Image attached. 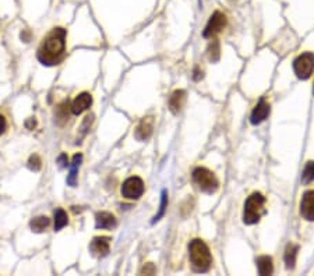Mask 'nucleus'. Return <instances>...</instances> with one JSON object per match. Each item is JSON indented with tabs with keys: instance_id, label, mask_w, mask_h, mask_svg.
Segmentation results:
<instances>
[{
	"instance_id": "obj_1",
	"label": "nucleus",
	"mask_w": 314,
	"mask_h": 276,
	"mask_svg": "<svg viewBox=\"0 0 314 276\" xmlns=\"http://www.w3.org/2000/svg\"><path fill=\"white\" fill-rule=\"evenodd\" d=\"M64 46H66V29L55 28L43 39L38 51L39 62L47 66L58 64L63 58Z\"/></svg>"
},
{
	"instance_id": "obj_2",
	"label": "nucleus",
	"mask_w": 314,
	"mask_h": 276,
	"mask_svg": "<svg viewBox=\"0 0 314 276\" xmlns=\"http://www.w3.org/2000/svg\"><path fill=\"white\" fill-rule=\"evenodd\" d=\"M189 251H190V261L194 269L204 272L208 270L211 264H212V257L209 253V248L203 240H193L189 246Z\"/></svg>"
},
{
	"instance_id": "obj_3",
	"label": "nucleus",
	"mask_w": 314,
	"mask_h": 276,
	"mask_svg": "<svg viewBox=\"0 0 314 276\" xmlns=\"http://www.w3.org/2000/svg\"><path fill=\"white\" fill-rule=\"evenodd\" d=\"M264 205H265V198L260 193H253L247 201L244 202L243 220L244 223L254 224L261 218L264 212Z\"/></svg>"
},
{
	"instance_id": "obj_4",
	"label": "nucleus",
	"mask_w": 314,
	"mask_h": 276,
	"mask_svg": "<svg viewBox=\"0 0 314 276\" xmlns=\"http://www.w3.org/2000/svg\"><path fill=\"white\" fill-rule=\"evenodd\" d=\"M193 180L205 193H214L218 189V180L214 173L209 172L205 167H197L193 172Z\"/></svg>"
},
{
	"instance_id": "obj_5",
	"label": "nucleus",
	"mask_w": 314,
	"mask_h": 276,
	"mask_svg": "<svg viewBox=\"0 0 314 276\" xmlns=\"http://www.w3.org/2000/svg\"><path fill=\"white\" fill-rule=\"evenodd\" d=\"M293 69H295V73L299 78L302 80H306L308 78L311 73H313L314 69V55L310 52H306L300 55L299 58L295 60L293 63Z\"/></svg>"
},
{
	"instance_id": "obj_6",
	"label": "nucleus",
	"mask_w": 314,
	"mask_h": 276,
	"mask_svg": "<svg viewBox=\"0 0 314 276\" xmlns=\"http://www.w3.org/2000/svg\"><path fill=\"white\" fill-rule=\"evenodd\" d=\"M144 193V181L140 177H128L122 186V196L128 200H137Z\"/></svg>"
},
{
	"instance_id": "obj_7",
	"label": "nucleus",
	"mask_w": 314,
	"mask_h": 276,
	"mask_svg": "<svg viewBox=\"0 0 314 276\" xmlns=\"http://www.w3.org/2000/svg\"><path fill=\"white\" fill-rule=\"evenodd\" d=\"M225 25H227V17H225V14H222L221 12H215L211 16L207 27L204 29V36L205 38L215 36L216 34H219L222 29L225 28Z\"/></svg>"
},
{
	"instance_id": "obj_8",
	"label": "nucleus",
	"mask_w": 314,
	"mask_h": 276,
	"mask_svg": "<svg viewBox=\"0 0 314 276\" xmlns=\"http://www.w3.org/2000/svg\"><path fill=\"white\" fill-rule=\"evenodd\" d=\"M300 213L304 219L314 220V191H307L300 202Z\"/></svg>"
},
{
	"instance_id": "obj_9",
	"label": "nucleus",
	"mask_w": 314,
	"mask_h": 276,
	"mask_svg": "<svg viewBox=\"0 0 314 276\" xmlns=\"http://www.w3.org/2000/svg\"><path fill=\"white\" fill-rule=\"evenodd\" d=\"M91 105H93V97H91L88 92H82V94H80V95L73 101V104H71V113H74V115H81L82 112H85Z\"/></svg>"
},
{
	"instance_id": "obj_10",
	"label": "nucleus",
	"mask_w": 314,
	"mask_h": 276,
	"mask_svg": "<svg viewBox=\"0 0 314 276\" xmlns=\"http://www.w3.org/2000/svg\"><path fill=\"white\" fill-rule=\"evenodd\" d=\"M109 247H111V239L106 236L95 237L91 243V251L98 257H105L109 253Z\"/></svg>"
},
{
	"instance_id": "obj_11",
	"label": "nucleus",
	"mask_w": 314,
	"mask_h": 276,
	"mask_svg": "<svg viewBox=\"0 0 314 276\" xmlns=\"http://www.w3.org/2000/svg\"><path fill=\"white\" fill-rule=\"evenodd\" d=\"M152 128H154V119L152 117H144L136 128V138L140 141H144L147 138H150Z\"/></svg>"
},
{
	"instance_id": "obj_12",
	"label": "nucleus",
	"mask_w": 314,
	"mask_h": 276,
	"mask_svg": "<svg viewBox=\"0 0 314 276\" xmlns=\"http://www.w3.org/2000/svg\"><path fill=\"white\" fill-rule=\"evenodd\" d=\"M270 115V105L261 99L258 104L256 105V108L253 110V113H251V123L253 124H258V123H261L267 119V116Z\"/></svg>"
},
{
	"instance_id": "obj_13",
	"label": "nucleus",
	"mask_w": 314,
	"mask_h": 276,
	"mask_svg": "<svg viewBox=\"0 0 314 276\" xmlns=\"http://www.w3.org/2000/svg\"><path fill=\"white\" fill-rule=\"evenodd\" d=\"M97 229H112L116 226V219L109 212H99L95 216Z\"/></svg>"
},
{
	"instance_id": "obj_14",
	"label": "nucleus",
	"mask_w": 314,
	"mask_h": 276,
	"mask_svg": "<svg viewBox=\"0 0 314 276\" xmlns=\"http://www.w3.org/2000/svg\"><path fill=\"white\" fill-rule=\"evenodd\" d=\"M185 101H186V92L183 89H177L172 94V97L169 99V108L173 113H177L183 108Z\"/></svg>"
},
{
	"instance_id": "obj_15",
	"label": "nucleus",
	"mask_w": 314,
	"mask_h": 276,
	"mask_svg": "<svg viewBox=\"0 0 314 276\" xmlns=\"http://www.w3.org/2000/svg\"><path fill=\"white\" fill-rule=\"evenodd\" d=\"M257 268H258L260 275H271L274 270L273 259L267 257V255L260 257V258L257 259Z\"/></svg>"
},
{
	"instance_id": "obj_16",
	"label": "nucleus",
	"mask_w": 314,
	"mask_h": 276,
	"mask_svg": "<svg viewBox=\"0 0 314 276\" xmlns=\"http://www.w3.org/2000/svg\"><path fill=\"white\" fill-rule=\"evenodd\" d=\"M49 224H51V219L48 218V216H36V218L31 220L29 226H31V230L34 233H42Z\"/></svg>"
},
{
	"instance_id": "obj_17",
	"label": "nucleus",
	"mask_w": 314,
	"mask_h": 276,
	"mask_svg": "<svg viewBox=\"0 0 314 276\" xmlns=\"http://www.w3.org/2000/svg\"><path fill=\"white\" fill-rule=\"evenodd\" d=\"M69 223V218H67V213L62 208H58L55 211V232L62 230L64 226H67Z\"/></svg>"
},
{
	"instance_id": "obj_18",
	"label": "nucleus",
	"mask_w": 314,
	"mask_h": 276,
	"mask_svg": "<svg viewBox=\"0 0 314 276\" xmlns=\"http://www.w3.org/2000/svg\"><path fill=\"white\" fill-rule=\"evenodd\" d=\"M82 155L81 154H77L73 158V165H71V169H70V174L67 177V183L70 186H76V178H77V172H78V167H80V163H81Z\"/></svg>"
},
{
	"instance_id": "obj_19",
	"label": "nucleus",
	"mask_w": 314,
	"mask_h": 276,
	"mask_svg": "<svg viewBox=\"0 0 314 276\" xmlns=\"http://www.w3.org/2000/svg\"><path fill=\"white\" fill-rule=\"evenodd\" d=\"M296 254H297V247L293 246V244H289L286 247L285 251V262L288 268H293V265L296 262Z\"/></svg>"
},
{
	"instance_id": "obj_20",
	"label": "nucleus",
	"mask_w": 314,
	"mask_h": 276,
	"mask_svg": "<svg viewBox=\"0 0 314 276\" xmlns=\"http://www.w3.org/2000/svg\"><path fill=\"white\" fill-rule=\"evenodd\" d=\"M302 178L304 183H310L314 180V162H307V165L303 169Z\"/></svg>"
},
{
	"instance_id": "obj_21",
	"label": "nucleus",
	"mask_w": 314,
	"mask_h": 276,
	"mask_svg": "<svg viewBox=\"0 0 314 276\" xmlns=\"http://www.w3.org/2000/svg\"><path fill=\"white\" fill-rule=\"evenodd\" d=\"M69 110H71V106H69L67 102H63V104L59 106L56 116H58V119L60 120V123H62V121L69 120Z\"/></svg>"
},
{
	"instance_id": "obj_22",
	"label": "nucleus",
	"mask_w": 314,
	"mask_h": 276,
	"mask_svg": "<svg viewBox=\"0 0 314 276\" xmlns=\"http://www.w3.org/2000/svg\"><path fill=\"white\" fill-rule=\"evenodd\" d=\"M208 56L209 60H212V62H216V60L219 59V43H218L216 40H214V42L209 45Z\"/></svg>"
},
{
	"instance_id": "obj_23",
	"label": "nucleus",
	"mask_w": 314,
	"mask_h": 276,
	"mask_svg": "<svg viewBox=\"0 0 314 276\" xmlns=\"http://www.w3.org/2000/svg\"><path fill=\"white\" fill-rule=\"evenodd\" d=\"M28 167L31 170H34V172H38V170H41L42 167V161L41 158L38 155H32L29 158L28 161Z\"/></svg>"
},
{
	"instance_id": "obj_24",
	"label": "nucleus",
	"mask_w": 314,
	"mask_h": 276,
	"mask_svg": "<svg viewBox=\"0 0 314 276\" xmlns=\"http://www.w3.org/2000/svg\"><path fill=\"white\" fill-rule=\"evenodd\" d=\"M166 204H168V197H166V193H163L162 194V202H161V208H159V213H158L157 216H155V220L161 218L165 212V208H166Z\"/></svg>"
},
{
	"instance_id": "obj_25",
	"label": "nucleus",
	"mask_w": 314,
	"mask_h": 276,
	"mask_svg": "<svg viewBox=\"0 0 314 276\" xmlns=\"http://www.w3.org/2000/svg\"><path fill=\"white\" fill-rule=\"evenodd\" d=\"M143 273H146V275H152L154 272H155V266L152 264H146V266L143 268V270H141Z\"/></svg>"
},
{
	"instance_id": "obj_26",
	"label": "nucleus",
	"mask_w": 314,
	"mask_h": 276,
	"mask_svg": "<svg viewBox=\"0 0 314 276\" xmlns=\"http://www.w3.org/2000/svg\"><path fill=\"white\" fill-rule=\"evenodd\" d=\"M7 127V123H6V119H5V116L0 115V134H3L5 130H6Z\"/></svg>"
},
{
	"instance_id": "obj_27",
	"label": "nucleus",
	"mask_w": 314,
	"mask_h": 276,
	"mask_svg": "<svg viewBox=\"0 0 314 276\" xmlns=\"http://www.w3.org/2000/svg\"><path fill=\"white\" fill-rule=\"evenodd\" d=\"M58 161H59V163H60V166H62V167H66V166H67V162H69V159H67V156H66V155H64V154H63V155L59 156Z\"/></svg>"
},
{
	"instance_id": "obj_28",
	"label": "nucleus",
	"mask_w": 314,
	"mask_h": 276,
	"mask_svg": "<svg viewBox=\"0 0 314 276\" xmlns=\"http://www.w3.org/2000/svg\"><path fill=\"white\" fill-rule=\"evenodd\" d=\"M35 124H36V121H35L32 117L25 121V126H27V128H29V130H32V128L35 127Z\"/></svg>"
}]
</instances>
